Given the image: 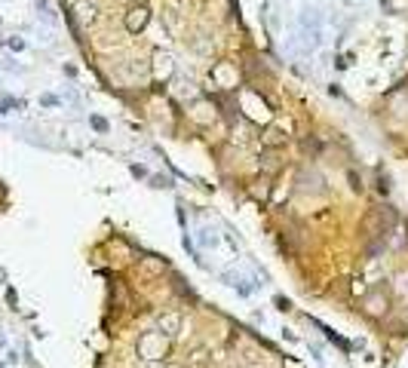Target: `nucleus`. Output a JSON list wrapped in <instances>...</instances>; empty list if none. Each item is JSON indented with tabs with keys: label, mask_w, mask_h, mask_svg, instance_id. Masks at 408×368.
Returning <instances> with one entry per match:
<instances>
[{
	"label": "nucleus",
	"mask_w": 408,
	"mask_h": 368,
	"mask_svg": "<svg viewBox=\"0 0 408 368\" xmlns=\"http://www.w3.org/2000/svg\"><path fill=\"white\" fill-rule=\"evenodd\" d=\"M157 331H163L166 338L181 335V316H178V313H163V316L157 319Z\"/></svg>",
	"instance_id": "obj_4"
},
{
	"label": "nucleus",
	"mask_w": 408,
	"mask_h": 368,
	"mask_svg": "<svg viewBox=\"0 0 408 368\" xmlns=\"http://www.w3.org/2000/svg\"><path fill=\"white\" fill-rule=\"evenodd\" d=\"M172 71H175V64H172L169 55H166V52H154V77L157 80L172 77Z\"/></svg>",
	"instance_id": "obj_5"
},
{
	"label": "nucleus",
	"mask_w": 408,
	"mask_h": 368,
	"mask_svg": "<svg viewBox=\"0 0 408 368\" xmlns=\"http://www.w3.org/2000/svg\"><path fill=\"white\" fill-rule=\"evenodd\" d=\"M363 310H366V316H372V319H381L384 313L390 310V294L384 292V285H375L372 292H366Z\"/></svg>",
	"instance_id": "obj_2"
},
{
	"label": "nucleus",
	"mask_w": 408,
	"mask_h": 368,
	"mask_svg": "<svg viewBox=\"0 0 408 368\" xmlns=\"http://www.w3.org/2000/svg\"><path fill=\"white\" fill-rule=\"evenodd\" d=\"M138 356L147 359V362H157V359L169 356V338L163 331H144L138 338Z\"/></svg>",
	"instance_id": "obj_1"
},
{
	"label": "nucleus",
	"mask_w": 408,
	"mask_h": 368,
	"mask_svg": "<svg viewBox=\"0 0 408 368\" xmlns=\"http://www.w3.org/2000/svg\"><path fill=\"white\" fill-rule=\"evenodd\" d=\"M138 270H142L144 276H160L166 270V261H163V258H157V255H147V258H142Z\"/></svg>",
	"instance_id": "obj_6"
},
{
	"label": "nucleus",
	"mask_w": 408,
	"mask_h": 368,
	"mask_svg": "<svg viewBox=\"0 0 408 368\" xmlns=\"http://www.w3.org/2000/svg\"><path fill=\"white\" fill-rule=\"evenodd\" d=\"M166 368H178V365H166Z\"/></svg>",
	"instance_id": "obj_8"
},
{
	"label": "nucleus",
	"mask_w": 408,
	"mask_h": 368,
	"mask_svg": "<svg viewBox=\"0 0 408 368\" xmlns=\"http://www.w3.org/2000/svg\"><path fill=\"white\" fill-rule=\"evenodd\" d=\"M77 18H80L83 28L96 25V22H98V6H96V4H80V6H77Z\"/></svg>",
	"instance_id": "obj_7"
},
{
	"label": "nucleus",
	"mask_w": 408,
	"mask_h": 368,
	"mask_svg": "<svg viewBox=\"0 0 408 368\" xmlns=\"http://www.w3.org/2000/svg\"><path fill=\"white\" fill-rule=\"evenodd\" d=\"M147 22H151V9H147L144 4H135V6H129V13L123 16V25H126V31L129 34H142Z\"/></svg>",
	"instance_id": "obj_3"
}]
</instances>
